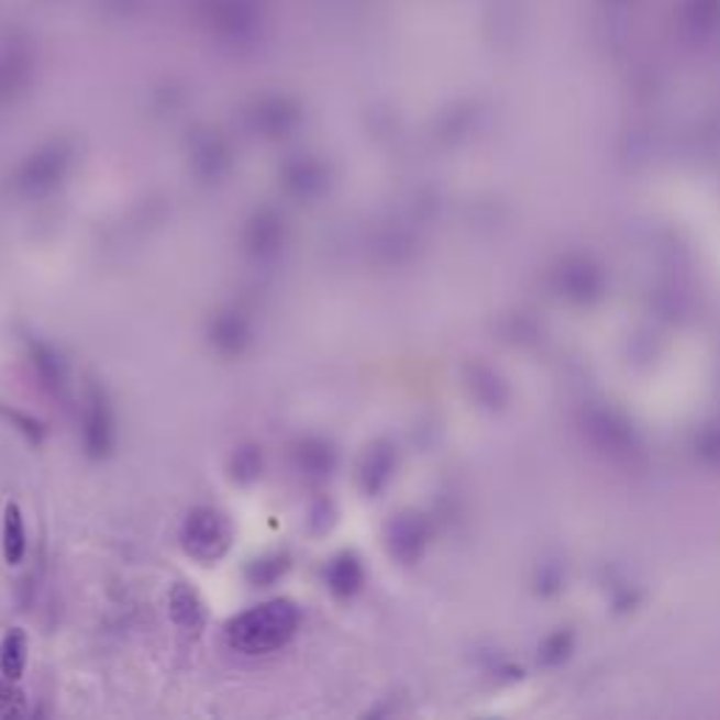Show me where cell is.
<instances>
[{
  "instance_id": "6da1fadb",
  "label": "cell",
  "mask_w": 720,
  "mask_h": 720,
  "mask_svg": "<svg viewBox=\"0 0 720 720\" xmlns=\"http://www.w3.org/2000/svg\"><path fill=\"white\" fill-rule=\"evenodd\" d=\"M301 625V611L293 599L274 597L248 608L225 625V642L243 656H268L281 651L296 636Z\"/></svg>"
},
{
  "instance_id": "7a4b0ae2",
  "label": "cell",
  "mask_w": 720,
  "mask_h": 720,
  "mask_svg": "<svg viewBox=\"0 0 720 720\" xmlns=\"http://www.w3.org/2000/svg\"><path fill=\"white\" fill-rule=\"evenodd\" d=\"M234 530L223 510L214 507H195L180 523V546L191 561L211 566L229 555Z\"/></svg>"
},
{
  "instance_id": "3957f363",
  "label": "cell",
  "mask_w": 720,
  "mask_h": 720,
  "mask_svg": "<svg viewBox=\"0 0 720 720\" xmlns=\"http://www.w3.org/2000/svg\"><path fill=\"white\" fill-rule=\"evenodd\" d=\"M82 406H79V434H82V447L90 459H108L115 447V411L110 402L108 391L102 386L90 383L82 391Z\"/></svg>"
},
{
  "instance_id": "277c9868",
  "label": "cell",
  "mask_w": 720,
  "mask_h": 720,
  "mask_svg": "<svg viewBox=\"0 0 720 720\" xmlns=\"http://www.w3.org/2000/svg\"><path fill=\"white\" fill-rule=\"evenodd\" d=\"M287 245V225L279 211L265 206L256 209L248 218L243 231V248L254 262H274L279 259Z\"/></svg>"
},
{
  "instance_id": "5b68a950",
  "label": "cell",
  "mask_w": 720,
  "mask_h": 720,
  "mask_svg": "<svg viewBox=\"0 0 720 720\" xmlns=\"http://www.w3.org/2000/svg\"><path fill=\"white\" fill-rule=\"evenodd\" d=\"M209 344L211 350L223 357H240L245 355L251 344H254V324L240 307H223L209 319Z\"/></svg>"
},
{
  "instance_id": "8992f818",
  "label": "cell",
  "mask_w": 720,
  "mask_h": 720,
  "mask_svg": "<svg viewBox=\"0 0 720 720\" xmlns=\"http://www.w3.org/2000/svg\"><path fill=\"white\" fill-rule=\"evenodd\" d=\"M395 447L391 442L377 440L372 442L364 451V456L357 459L355 478H357V490L364 496H377V492L386 490V485L391 481V473H395Z\"/></svg>"
},
{
  "instance_id": "52a82bcc",
  "label": "cell",
  "mask_w": 720,
  "mask_h": 720,
  "mask_svg": "<svg viewBox=\"0 0 720 720\" xmlns=\"http://www.w3.org/2000/svg\"><path fill=\"white\" fill-rule=\"evenodd\" d=\"M293 465L310 481H324L339 467V451L326 436H301L293 445Z\"/></svg>"
},
{
  "instance_id": "ba28073f",
  "label": "cell",
  "mask_w": 720,
  "mask_h": 720,
  "mask_svg": "<svg viewBox=\"0 0 720 720\" xmlns=\"http://www.w3.org/2000/svg\"><path fill=\"white\" fill-rule=\"evenodd\" d=\"M366 580L364 561L352 549H341L324 566V586L335 599H352L361 594Z\"/></svg>"
},
{
  "instance_id": "9c48e42d",
  "label": "cell",
  "mask_w": 720,
  "mask_h": 720,
  "mask_svg": "<svg viewBox=\"0 0 720 720\" xmlns=\"http://www.w3.org/2000/svg\"><path fill=\"white\" fill-rule=\"evenodd\" d=\"M169 617H173L175 628L189 636H200L206 628V602L200 591L189 583H175L169 588Z\"/></svg>"
},
{
  "instance_id": "30bf717a",
  "label": "cell",
  "mask_w": 720,
  "mask_h": 720,
  "mask_svg": "<svg viewBox=\"0 0 720 720\" xmlns=\"http://www.w3.org/2000/svg\"><path fill=\"white\" fill-rule=\"evenodd\" d=\"M29 361H32V369L37 375L40 386L45 391H52L54 397H63L65 389H68V364H65V357L52 344L32 339L29 341Z\"/></svg>"
},
{
  "instance_id": "8fae6325",
  "label": "cell",
  "mask_w": 720,
  "mask_h": 720,
  "mask_svg": "<svg viewBox=\"0 0 720 720\" xmlns=\"http://www.w3.org/2000/svg\"><path fill=\"white\" fill-rule=\"evenodd\" d=\"M65 178V160L59 155H52L48 160H34L29 164L23 173L18 175V195L23 198H45V195H52Z\"/></svg>"
},
{
  "instance_id": "7c38bea8",
  "label": "cell",
  "mask_w": 720,
  "mask_h": 720,
  "mask_svg": "<svg viewBox=\"0 0 720 720\" xmlns=\"http://www.w3.org/2000/svg\"><path fill=\"white\" fill-rule=\"evenodd\" d=\"M262 473H265V453H262V447L256 445V442H245V445L234 447L229 459L231 481L248 487L259 481Z\"/></svg>"
},
{
  "instance_id": "4fadbf2b",
  "label": "cell",
  "mask_w": 720,
  "mask_h": 720,
  "mask_svg": "<svg viewBox=\"0 0 720 720\" xmlns=\"http://www.w3.org/2000/svg\"><path fill=\"white\" fill-rule=\"evenodd\" d=\"M29 664V636L23 628H12L7 631L3 642H0V676L20 682L26 673Z\"/></svg>"
},
{
  "instance_id": "5bb4252c",
  "label": "cell",
  "mask_w": 720,
  "mask_h": 720,
  "mask_svg": "<svg viewBox=\"0 0 720 720\" xmlns=\"http://www.w3.org/2000/svg\"><path fill=\"white\" fill-rule=\"evenodd\" d=\"M290 572V555L287 552H265V555L254 557L245 566V580L254 588H270Z\"/></svg>"
},
{
  "instance_id": "9a60e30c",
  "label": "cell",
  "mask_w": 720,
  "mask_h": 720,
  "mask_svg": "<svg viewBox=\"0 0 720 720\" xmlns=\"http://www.w3.org/2000/svg\"><path fill=\"white\" fill-rule=\"evenodd\" d=\"M386 546L400 561H411L420 549V527L411 516H397L386 523Z\"/></svg>"
},
{
  "instance_id": "2e32d148",
  "label": "cell",
  "mask_w": 720,
  "mask_h": 720,
  "mask_svg": "<svg viewBox=\"0 0 720 720\" xmlns=\"http://www.w3.org/2000/svg\"><path fill=\"white\" fill-rule=\"evenodd\" d=\"M26 521L20 512L18 503H7V516H3V557L9 566H20L26 557Z\"/></svg>"
},
{
  "instance_id": "e0dca14e",
  "label": "cell",
  "mask_w": 720,
  "mask_h": 720,
  "mask_svg": "<svg viewBox=\"0 0 720 720\" xmlns=\"http://www.w3.org/2000/svg\"><path fill=\"white\" fill-rule=\"evenodd\" d=\"M287 195L301 203H310V200H319L326 189L324 173H319L315 166H299L293 173H287Z\"/></svg>"
},
{
  "instance_id": "ac0fdd59",
  "label": "cell",
  "mask_w": 720,
  "mask_h": 720,
  "mask_svg": "<svg viewBox=\"0 0 720 720\" xmlns=\"http://www.w3.org/2000/svg\"><path fill=\"white\" fill-rule=\"evenodd\" d=\"M26 712V695L18 687V682L0 676V718H18Z\"/></svg>"
},
{
  "instance_id": "d6986e66",
  "label": "cell",
  "mask_w": 720,
  "mask_h": 720,
  "mask_svg": "<svg viewBox=\"0 0 720 720\" xmlns=\"http://www.w3.org/2000/svg\"><path fill=\"white\" fill-rule=\"evenodd\" d=\"M335 503L330 498H319L313 503V510H310V532L313 535H324V532L332 530V523H335Z\"/></svg>"
},
{
  "instance_id": "ffe728a7",
  "label": "cell",
  "mask_w": 720,
  "mask_h": 720,
  "mask_svg": "<svg viewBox=\"0 0 720 720\" xmlns=\"http://www.w3.org/2000/svg\"><path fill=\"white\" fill-rule=\"evenodd\" d=\"M3 417H7L9 422H14V428L23 431L32 442H40L45 436V425L40 420H34V417L20 414V411H9V408H3Z\"/></svg>"
}]
</instances>
